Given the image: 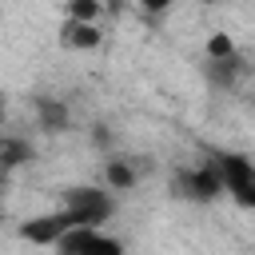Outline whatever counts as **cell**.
<instances>
[{"instance_id":"obj_1","label":"cell","mask_w":255,"mask_h":255,"mask_svg":"<svg viewBox=\"0 0 255 255\" xmlns=\"http://www.w3.org/2000/svg\"><path fill=\"white\" fill-rule=\"evenodd\" d=\"M60 211L72 219V227H88V231H100L112 211H116V199L112 191H100V187H68L64 199H60Z\"/></svg>"},{"instance_id":"obj_2","label":"cell","mask_w":255,"mask_h":255,"mask_svg":"<svg viewBox=\"0 0 255 255\" xmlns=\"http://www.w3.org/2000/svg\"><path fill=\"white\" fill-rule=\"evenodd\" d=\"M211 167L219 171L223 191H227L239 207L255 211V163H251L247 155H239V151H219V155H211Z\"/></svg>"},{"instance_id":"obj_3","label":"cell","mask_w":255,"mask_h":255,"mask_svg":"<svg viewBox=\"0 0 255 255\" xmlns=\"http://www.w3.org/2000/svg\"><path fill=\"white\" fill-rule=\"evenodd\" d=\"M171 191H175L179 199H187V203H215V199L223 195V183H219V171H215L211 159H207V163H199V167H183V171L171 179Z\"/></svg>"},{"instance_id":"obj_4","label":"cell","mask_w":255,"mask_h":255,"mask_svg":"<svg viewBox=\"0 0 255 255\" xmlns=\"http://www.w3.org/2000/svg\"><path fill=\"white\" fill-rule=\"evenodd\" d=\"M60 255H124V243L116 235H104V231H88V227H72L60 243H56Z\"/></svg>"},{"instance_id":"obj_5","label":"cell","mask_w":255,"mask_h":255,"mask_svg":"<svg viewBox=\"0 0 255 255\" xmlns=\"http://www.w3.org/2000/svg\"><path fill=\"white\" fill-rule=\"evenodd\" d=\"M68 231H72V219H68L64 211L32 215V219L20 223V239H24V243H36V247H56Z\"/></svg>"},{"instance_id":"obj_6","label":"cell","mask_w":255,"mask_h":255,"mask_svg":"<svg viewBox=\"0 0 255 255\" xmlns=\"http://www.w3.org/2000/svg\"><path fill=\"white\" fill-rule=\"evenodd\" d=\"M100 40H104V32H100L96 24L64 20V28H60V44H64V48H100Z\"/></svg>"},{"instance_id":"obj_7","label":"cell","mask_w":255,"mask_h":255,"mask_svg":"<svg viewBox=\"0 0 255 255\" xmlns=\"http://www.w3.org/2000/svg\"><path fill=\"white\" fill-rule=\"evenodd\" d=\"M36 116H40V128L44 131H64L68 128V104L64 100H52V96H36Z\"/></svg>"},{"instance_id":"obj_8","label":"cell","mask_w":255,"mask_h":255,"mask_svg":"<svg viewBox=\"0 0 255 255\" xmlns=\"http://www.w3.org/2000/svg\"><path fill=\"white\" fill-rule=\"evenodd\" d=\"M104 179H108L112 191H128V187H135L139 171H135L131 159H108V163H104Z\"/></svg>"},{"instance_id":"obj_9","label":"cell","mask_w":255,"mask_h":255,"mask_svg":"<svg viewBox=\"0 0 255 255\" xmlns=\"http://www.w3.org/2000/svg\"><path fill=\"white\" fill-rule=\"evenodd\" d=\"M239 72H243V64H239V56H231V60H207V80L215 84V88H235V80H239Z\"/></svg>"},{"instance_id":"obj_10","label":"cell","mask_w":255,"mask_h":255,"mask_svg":"<svg viewBox=\"0 0 255 255\" xmlns=\"http://www.w3.org/2000/svg\"><path fill=\"white\" fill-rule=\"evenodd\" d=\"M24 159H32V147L20 143V139H4V147H0V167H16V163H24Z\"/></svg>"},{"instance_id":"obj_11","label":"cell","mask_w":255,"mask_h":255,"mask_svg":"<svg viewBox=\"0 0 255 255\" xmlns=\"http://www.w3.org/2000/svg\"><path fill=\"white\" fill-rule=\"evenodd\" d=\"M231 56H235V40L227 32H215L207 40V60H231Z\"/></svg>"},{"instance_id":"obj_12","label":"cell","mask_w":255,"mask_h":255,"mask_svg":"<svg viewBox=\"0 0 255 255\" xmlns=\"http://www.w3.org/2000/svg\"><path fill=\"white\" fill-rule=\"evenodd\" d=\"M100 12H104V8H100L96 0H76V4L68 8V20H80V24H96V20H100Z\"/></svg>"},{"instance_id":"obj_13","label":"cell","mask_w":255,"mask_h":255,"mask_svg":"<svg viewBox=\"0 0 255 255\" xmlns=\"http://www.w3.org/2000/svg\"><path fill=\"white\" fill-rule=\"evenodd\" d=\"M108 139H112V135H108L104 128H96V131H92V143H100V147H108Z\"/></svg>"}]
</instances>
